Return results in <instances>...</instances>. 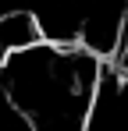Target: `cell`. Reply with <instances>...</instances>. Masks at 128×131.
<instances>
[{"label": "cell", "instance_id": "6da1fadb", "mask_svg": "<svg viewBox=\"0 0 128 131\" xmlns=\"http://www.w3.org/2000/svg\"><path fill=\"white\" fill-rule=\"evenodd\" d=\"M43 43V32H39V21L36 14L25 7V11H11L0 18V53H21L29 46H39Z\"/></svg>", "mask_w": 128, "mask_h": 131}]
</instances>
